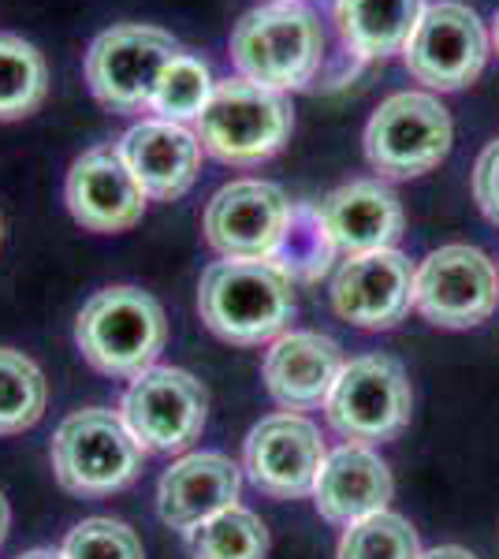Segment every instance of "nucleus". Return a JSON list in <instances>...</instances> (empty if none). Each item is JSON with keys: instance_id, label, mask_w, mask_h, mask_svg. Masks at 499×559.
Returning a JSON list of instances; mask_svg holds the SVG:
<instances>
[{"instance_id": "obj_16", "label": "nucleus", "mask_w": 499, "mask_h": 559, "mask_svg": "<svg viewBox=\"0 0 499 559\" xmlns=\"http://www.w3.org/2000/svg\"><path fill=\"white\" fill-rule=\"evenodd\" d=\"M123 165L139 179V187L153 202H176L183 198L202 168V142L187 123H171L161 116L139 120L116 142Z\"/></svg>"}, {"instance_id": "obj_31", "label": "nucleus", "mask_w": 499, "mask_h": 559, "mask_svg": "<svg viewBox=\"0 0 499 559\" xmlns=\"http://www.w3.org/2000/svg\"><path fill=\"white\" fill-rule=\"evenodd\" d=\"M8 526H12V511H8V500H4V492H0V545H4V537H8Z\"/></svg>"}, {"instance_id": "obj_6", "label": "nucleus", "mask_w": 499, "mask_h": 559, "mask_svg": "<svg viewBox=\"0 0 499 559\" xmlns=\"http://www.w3.org/2000/svg\"><path fill=\"white\" fill-rule=\"evenodd\" d=\"M455 128L440 97L425 90H399L384 97L366 123V160L384 179L425 176L448 157Z\"/></svg>"}, {"instance_id": "obj_24", "label": "nucleus", "mask_w": 499, "mask_h": 559, "mask_svg": "<svg viewBox=\"0 0 499 559\" xmlns=\"http://www.w3.org/2000/svg\"><path fill=\"white\" fill-rule=\"evenodd\" d=\"M187 548L194 559H265L269 530L250 508H228L205 519L187 534Z\"/></svg>"}, {"instance_id": "obj_11", "label": "nucleus", "mask_w": 499, "mask_h": 559, "mask_svg": "<svg viewBox=\"0 0 499 559\" xmlns=\"http://www.w3.org/2000/svg\"><path fill=\"white\" fill-rule=\"evenodd\" d=\"M209 395L198 377L176 366H150L123 395L120 418L142 452H183L205 429Z\"/></svg>"}, {"instance_id": "obj_19", "label": "nucleus", "mask_w": 499, "mask_h": 559, "mask_svg": "<svg viewBox=\"0 0 499 559\" xmlns=\"http://www.w3.org/2000/svg\"><path fill=\"white\" fill-rule=\"evenodd\" d=\"M242 489V474L228 455L194 452L171 463L157 485V511L165 526L190 534L205 519L235 508Z\"/></svg>"}, {"instance_id": "obj_17", "label": "nucleus", "mask_w": 499, "mask_h": 559, "mask_svg": "<svg viewBox=\"0 0 499 559\" xmlns=\"http://www.w3.org/2000/svg\"><path fill=\"white\" fill-rule=\"evenodd\" d=\"M324 231L335 254L354 258L369 250H388L403 236V202L380 179H351L317 202Z\"/></svg>"}, {"instance_id": "obj_34", "label": "nucleus", "mask_w": 499, "mask_h": 559, "mask_svg": "<svg viewBox=\"0 0 499 559\" xmlns=\"http://www.w3.org/2000/svg\"><path fill=\"white\" fill-rule=\"evenodd\" d=\"M269 4H306V0H269Z\"/></svg>"}, {"instance_id": "obj_5", "label": "nucleus", "mask_w": 499, "mask_h": 559, "mask_svg": "<svg viewBox=\"0 0 499 559\" xmlns=\"http://www.w3.org/2000/svg\"><path fill=\"white\" fill-rule=\"evenodd\" d=\"M142 444L120 414L105 407L75 411L52 437V471L68 492L97 500L127 489L142 474Z\"/></svg>"}, {"instance_id": "obj_10", "label": "nucleus", "mask_w": 499, "mask_h": 559, "mask_svg": "<svg viewBox=\"0 0 499 559\" xmlns=\"http://www.w3.org/2000/svg\"><path fill=\"white\" fill-rule=\"evenodd\" d=\"M414 306L440 329H474L499 306V269L485 250L448 242L414 273Z\"/></svg>"}, {"instance_id": "obj_35", "label": "nucleus", "mask_w": 499, "mask_h": 559, "mask_svg": "<svg viewBox=\"0 0 499 559\" xmlns=\"http://www.w3.org/2000/svg\"><path fill=\"white\" fill-rule=\"evenodd\" d=\"M0 239H4V221H0Z\"/></svg>"}, {"instance_id": "obj_25", "label": "nucleus", "mask_w": 499, "mask_h": 559, "mask_svg": "<svg viewBox=\"0 0 499 559\" xmlns=\"http://www.w3.org/2000/svg\"><path fill=\"white\" fill-rule=\"evenodd\" d=\"M49 384L23 350L0 347V437L31 429L45 414Z\"/></svg>"}, {"instance_id": "obj_4", "label": "nucleus", "mask_w": 499, "mask_h": 559, "mask_svg": "<svg viewBox=\"0 0 499 559\" xmlns=\"http://www.w3.org/2000/svg\"><path fill=\"white\" fill-rule=\"evenodd\" d=\"M295 128L287 94L258 86L250 79H224L194 120V134L205 153L235 168H253L276 157Z\"/></svg>"}, {"instance_id": "obj_9", "label": "nucleus", "mask_w": 499, "mask_h": 559, "mask_svg": "<svg viewBox=\"0 0 499 559\" xmlns=\"http://www.w3.org/2000/svg\"><path fill=\"white\" fill-rule=\"evenodd\" d=\"M329 421L351 444H384L406 429L414 411L406 369L388 355H366L343 366L329 392Z\"/></svg>"}, {"instance_id": "obj_23", "label": "nucleus", "mask_w": 499, "mask_h": 559, "mask_svg": "<svg viewBox=\"0 0 499 559\" xmlns=\"http://www.w3.org/2000/svg\"><path fill=\"white\" fill-rule=\"evenodd\" d=\"M213 90H216V79L205 60L179 49L165 64V71L157 75V86H153V97H150V112H157L161 120H171V123H194L198 116H202V108L209 105V97H213Z\"/></svg>"}, {"instance_id": "obj_33", "label": "nucleus", "mask_w": 499, "mask_h": 559, "mask_svg": "<svg viewBox=\"0 0 499 559\" xmlns=\"http://www.w3.org/2000/svg\"><path fill=\"white\" fill-rule=\"evenodd\" d=\"M492 49H496V57H499V12H496V23H492Z\"/></svg>"}, {"instance_id": "obj_20", "label": "nucleus", "mask_w": 499, "mask_h": 559, "mask_svg": "<svg viewBox=\"0 0 499 559\" xmlns=\"http://www.w3.org/2000/svg\"><path fill=\"white\" fill-rule=\"evenodd\" d=\"M340 373V344L321 332H284L265 355V388L284 411L324 407Z\"/></svg>"}, {"instance_id": "obj_2", "label": "nucleus", "mask_w": 499, "mask_h": 559, "mask_svg": "<svg viewBox=\"0 0 499 559\" xmlns=\"http://www.w3.org/2000/svg\"><path fill=\"white\" fill-rule=\"evenodd\" d=\"M231 64L258 86L306 90L324 64V26L306 4H261L231 31Z\"/></svg>"}, {"instance_id": "obj_14", "label": "nucleus", "mask_w": 499, "mask_h": 559, "mask_svg": "<svg viewBox=\"0 0 499 559\" xmlns=\"http://www.w3.org/2000/svg\"><path fill=\"white\" fill-rule=\"evenodd\" d=\"M414 273L403 250H369L340 265L332 280V310L369 332L395 329L414 306Z\"/></svg>"}, {"instance_id": "obj_8", "label": "nucleus", "mask_w": 499, "mask_h": 559, "mask_svg": "<svg viewBox=\"0 0 499 559\" xmlns=\"http://www.w3.org/2000/svg\"><path fill=\"white\" fill-rule=\"evenodd\" d=\"M179 52V41L161 26L120 23L97 34L86 49L90 94L105 108L134 116L150 108L153 86L165 64Z\"/></svg>"}, {"instance_id": "obj_21", "label": "nucleus", "mask_w": 499, "mask_h": 559, "mask_svg": "<svg viewBox=\"0 0 499 559\" xmlns=\"http://www.w3.org/2000/svg\"><path fill=\"white\" fill-rule=\"evenodd\" d=\"M429 0H332V23L358 60H388L406 49Z\"/></svg>"}, {"instance_id": "obj_29", "label": "nucleus", "mask_w": 499, "mask_h": 559, "mask_svg": "<svg viewBox=\"0 0 499 559\" xmlns=\"http://www.w3.org/2000/svg\"><path fill=\"white\" fill-rule=\"evenodd\" d=\"M474 202L499 228V139L480 150V157L474 165Z\"/></svg>"}, {"instance_id": "obj_13", "label": "nucleus", "mask_w": 499, "mask_h": 559, "mask_svg": "<svg viewBox=\"0 0 499 559\" xmlns=\"http://www.w3.org/2000/svg\"><path fill=\"white\" fill-rule=\"evenodd\" d=\"M324 455L329 452H324L321 429L295 411L261 418L242 448V463H247L253 489L272 500L310 496Z\"/></svg>"}, {"instance_id": "obj_1", "label": "nucleus", "mask_w": 499, "mask_h": 559, "mask_svg": "<svg viewBox=\"0 0 499 559\" xmlns=\"http://www.w3.org/2000/svg\"><path fill=\"white\" fill-rule=\"evenodd\" d=\"M198 313L209 329L235 347H261L284 336L295 318L292 276L272 261L221 258L202 273Z\"/></svg>"}, {"instance_id": "obj_27", "label": "nucleus", "mask_w": 499, "mask_h": 559, "mask_svg": "<svg viewBox=\"0 0 499 559\" xmlns=\"http://www.w3.org/2000/svg\"><path fill=\"white\" fill-rule=\"evenodd\" d=\"M335 559H421V545L403 515L380 511L343 530Z\"/></svg>"}, {"instance_id": "obj_15", "label": "nucleus", "mask_w": 499, "mask_h": 559, "mask_svg": "<svg viewBox=\"0 0 499 559\" xmlns=\"http://www.w3.org/2000/svg\"><path fill=\"white\" fill-rule=\"evenodd\" d=\"M68 210L86 231H127L146 213V191L131 168L123 165L116 146H94L71 165L68 183H63Z\"/></svg>"}, {"instance_id": "obj_3", "label": "nucleus", "mask_w": 499, "mask_h": 559, "mask_svg": "<svg viewBox=\"0 0 499 559\" xmlns=\"http://www.w3.org/2000/svg\"><path fill=\"white\" fill-rule=\"evenodd\" d=\"M168 340V321L161 302L150 292L131 284L105 287L79 310L75 344L83 358L105 377H127L134 381L139 373L157 362Z\"/></svg>"}, {"instance_id": "obj_26", "label": "nucleus", "mask_w": 499, "mask_h": 559, "mask_svg": "<svg viewBox=\"0 0 499 559\" xmlns=\"http://www.w3.org/2000/svg\"><path fill=\"white\" fill-rule=\"evenodd\" d=\"M335 258V247L329 239V231H324L321 216H317V205H295L292 210V221H287L284 236H280V247L276 254H272L269 261L280 269V273L292 276L295 280H317L329 273Z\"/></svg>"}, {"instance_id": "obj_32", "label": "nucleus", "mask_w": 499, "mask_h": 559, "mask_svg": "<svg viewBox=\"0 0 499 559\" xmlns=\"http://www.w3.org/2000/svg\"><path fill=\"white\" fill-rule=\"evenodd\" d=\"M20 559H63V552H52V548H31Z\"/></svg>"}, {"instance_id": "obj_30", "label": "nucleus", "mask_w": 499, "mask_h": 559, "mask_svg": "<svg viewBox=\"0 0 499 559\" xmlns=\"http://www.w3.org/2000/svg\"><path fill=\"white\" fill-rule=\"evenodd\" d=\"M421 559H477V556L459 545H440V548H432V552H421Z\"/></svg>"}, {"instance_id": "obj_7", "label": "nucleus", "mask_w": 499, "mask_h": 559, "mask_svg": "<svg viewBox=\"0 0 499 559\" xmlns=\"http://www.w3.org/2000/svg\"><path fill=\"white\" fill-rule=\"evenodd\" d=\"M488 52H492V38L474 8L462 0H432L425 4L406 41L403 64L425 90L455 94L477 83L488 64Z\"/></svg>"}, {"instance_id": "obj_18", "label": "nucleus", "mask_w": 499, "mask_h": 559, "mask_svg": "<svg viewBox=\"0 0 499 559\" xmlns=\"http://www.w3.org/2000/svg\"><path fill=\"white\" fill-rule=\"evenodd\" d=\"M395 492L392 471L369 444H340L324 455L313 481V503L321 519L351 526L358 519L388 511Z\"/></svg>"}, {"instance_id": "obj_22", "label": "nucleus", "mask_w": 499, "mask_h": 559, "mask_svg": "<svg viewBox=\"0 0 499 559\" xmlns=\"http://www.w3.org/2000/svg\"><path fill=\"white\" fill-rule=\"evenodd\" d=\"M49 97V64L20 34H0V123L26 120Z\"/></svg>"}, {"instance_id": "obj_12", "label": "nucleus", "mask_w": 499, "mask_h": 559, "mask_svg": "<svg viewBox=\"0 0 499 559\" xmlns=\"http://www.w3.org/2000/svg\"><path fill=\"white\" fill-rule=\"evenodd\" d=\"M295 202L265 179H231L205 205V239L221 258L269 261Z\"/></svg>"}, {"instance_id": "obj_28", "label": "nucleus", "mask_w": 499, "mask_h": 559, "mask_svg": "<svg viewBox=\"0 0 499 559\" xmlns=\"http://www.w3.org/2000/svg\"><path fill=\"white\" fill-rule=\"evenodd\" d=\"M63 559H146L142 540L116 519H86L63 540Z\"/></svg>"}]
</instances>
